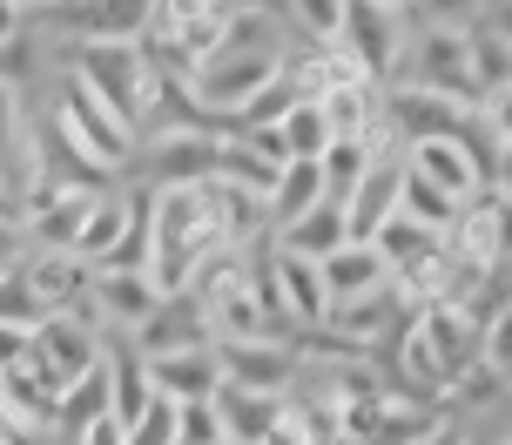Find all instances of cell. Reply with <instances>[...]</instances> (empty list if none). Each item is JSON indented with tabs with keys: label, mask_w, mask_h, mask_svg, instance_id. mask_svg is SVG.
Here are the masks:
<instances>
[{
	"label": "cell",
	"mask_w": 512,
	"mask_h": 445,
	"mask_svg": "<svg viewBox=\"0 0 512 445\" xmlns=\"http://www.w3.org/2000/svg\"><path fill=\"white\" fill-rule=\"evenodd\" d=\"M108 419V371L95 365L88 378H75L68 392L54 398V425H68V432H81V425H95Z\"/></svg>",
	"instance_id": "cell-24"
},
{
	"label": "cell",
	"mask_w": 512,
	"mask_h": 445,
	"mask_svg": "<svg viewBox=\"0 0 512 445\" xmlns=\"http://www.w3.org/2000/svg\"><path fill=\"white\" fill-rule=\"evenodd\" d=\"M324 196H331V189H324V169H317V162H283L277 189H270V236L290 230L297 216H310Z\"/></svg>",
	"instance_id": "cell-21"
},
{
	"label": "cell",
	"mask_w": 512,
	"mask_h": 445,
	"mask_svg": "<svg viewBox=\"0 0 512 445\" xmlns=\"http://www.w3.org/2000/svg\"><path fill=\"white\" fill-rule=\"evenodd\" d=\"M405 169L418 176V183H432L438 196H452L459 210L472 203V196H479V189H499V183H486V176H479V162L465 156L452 135H425V142H405Z\"/></svg>",
	"instance_id": "cell-10"
},
{
	"label": "cell",
	"mask_w": 512,
	"mask_h": 445,
	"mask_svg": "<svg viewBox=\"0 0 512 445\" xmlns=\"http://www.w3.org/2000/svg\"><path fill=\"white\" fill-rule=\"evenodd\" d=\"M398 183H405V142L384 135L378 149L364 156L358 183L344 189V236H351V243H371V230L398 210Z\"/></svg>",
	"instance_id": "cell-4"
},
{
	"label": "cell",
	"mask_w": 512,
	"mask_h": 445,
	"mask_svg": "<svg viewBox=\"0 0 512 445\" xmlns=\"http://www.w3.org/2000/svg\"><path fill=\"white\" fill-rule=\"evenodd\" d=\"M182 445H223V425H216V412L209 405H182Z\"/></svg>",
	"instance_id": "cell-29"
},
{
	"label": "cell",
	"mask_w": 512,
	"mask_h": 445,
	"mask_svg": "<svg viewBox=\"0 0 512 445\" xmlns=\"http://www.w3.org/2000/svg\"><path fill=\"white\" fill-rule=\"evenodd\" d=\"M216 176V129L209 122H176V129H155L149 149V189H189Z\"/></svg>",
	"instance_id": "cell-8"
},
{
	"label": "cell",
	"mask_w": 512,
	"mask_h": 445,
	"mask_svg": "<svg viewBox=\"0 0 512 445\" xmlns=\"http://www.w3.org/2000/svg\"><path fill=\"white\" fill-rule=\"evenodd\" d=\"M270 243H277V250H290V257L324 263V257L337 250V243H351V236H344V203H331V196H324L317 210H310V216H297L290 230H277Z\"/></svg>",
	"instance_id": "cell-20"
},
{
	"label": "cell",
	"mask_w": 512,
	"mask_h": 445,
	"mask_svg": "<svg viewBox=\"0 0 512 445\" xmlns=\"http://www.w3.org/2000/svg\"><path fill=\"white\" fill-rule=\"evenodd\" d=\"M209 412H216V425H223V445H256L270 425H277L283 398L270 392H236V385H216L209 392Z\"/></svg>",
	"instance_id": "cell-17"
},
{
	"label": "cell",
	"mask_w": 512,
	"mask_h": 445,
	"mask_svg": "<svg viewBox=\"0 0 512 445\" xmlns=\"http://www.w3.org/2000/svg\"><path fill=\"white\" fill-rule=\"evenodd\" d=\"M41 324H48V311L34 304V290L21 277V257L0 263V331H41Z\"/></svg>",
	"instance_id": "cell-25"
},
{
	"label": "cell",
	"mask_w": 512,
	"mask_h": 445,
	"mask_svg": "<svg viewBox=\"0 0 512 445\" xmlns=\"http://www.w3.org/2000/svg\"><path fill=\"white\" fill-rule=\"evenodd\" d=\"M149 365V392L169 398V405H209L216 392V358L209 351H162V358H142Z\"/></svg>",
	"instance_id": "cell-15"
},
{
	"label": "cell",
	"mask_w": 512,
	"mask_h": 445,
	"mask_svg": "<svg viewBox=\"0 0 512 445\" xmlns=\"http://www.w3.org/2000/svg\"><path fill=\"white\" fill-rule=\"evenodd\" d=\"M27 7H61V0H21V14H27Z\"/></svg>",
	"instance_id": "cell-33"
},
{
	"label": "cell",
	"mask_w": 512,
	"mask_h": 445,
	"mask_svg": "<svg viewBox=\"0 0 512 445\" xmlns=\"http://www.w3.org/2000/svg\"><path fill=\"white\" fill-rule=\"evenodd\" d=\"M182 405H169V398H149L142 405V419L122 425V445H182Z\"/></svg>",
	"instance_id": "cell-27"
},
{
	"label": "cell",
	"mask_w": 512,
	"mask_h": 445,
	"mask_svg": "<svg viewBox=\"0 0 512 445\" xmlns=\"http://www.w3.org/2000/svg\"><path fill=\"white\" fill-rule=\"evenodd\" d=\"M95 196H102V189H61L48 203H34V210L21 216V243H34V250H75L81 216H88Z\"/></svg>",
	"instance_id": "cell-16"
},
{
	"label": "cell",
	"mask_w": 512,
	"mask_h": 445,
	"mask_svg": "<svg viewBox=\"0 0 512 445\" xmlns=\"http://www.w3.org/2000/svg\"><path fill=\"white\" fill-rule=\"evenodd\" d=\"M122 236H128V196H95V203H88V216H81V236H75V250H68V257L95 270V263H102Z\"/></svg>",
	"instance_id": "cell-22"
},
{
	"label": "cell",
	"mask_w": 512,
	"mask_h": 445,
	"mask_svg": "<svg viewBox=\"0 0 512 445\" xmlns=\"http://www.w3.org/2000/svg\"><path fill=\"white\" fill-rule=\"evenodd\" d=\"M277 149L283 162H317L324 149H331V122H324V108L317 102H297L290 115L277 122Z\"/></svg>",
	"instance_id": "cell-23"
},
{
	"label": "cell",
	"mask_w": 512,
	"mask_h": 445,
	"mask_svg": "<svg viewBox=\"0 0 512 445\" xmlns=\"http://www.w3.org/2000/svg\"><path fill=\"white\" fill-rule=\"evenodd\" d=\"M216 250H230L223 216H216V189H149V277L162 284V297H176L189 284V270Z\"/></svg>",
	"instance_id": "cell-2"
},
{
	"label": "cell",
	"mask_w": 512,
	"mask_h": 445,
	"mask_svg": "<svg viewBox=\"0 0 512 445\" xmlns=\"http://www.w3.org/2000/svg\"><path fill=\"white\" fill-rule=\"evenodd\" d=\"M337 41L351 48V61H358L371 81H384L398 61H405V14H398L391 0H344Z\"/></svg>",
	"instance_id": "cell-7"
},
{
	"label": "cell",
	"mask_w": 512,
	"mask_h": 445,
	"mask_svg": "<svg viewBox=\"0 0 512 445\" xmlns=\"http://www.w3.org/2000/svg\"><path fill=\"white\" fill-rule=\"evenodd\" d=\"M75 445H122V425L95 419V425H81V432H75Z\"/></svg>",
	"instance_id": "cell-31"
},
{
	"label": "cell",
	"mask_w": 512,
	"mask_h": 445,
	"mask_svg": "<svg viewBox=\"0 0 512 445\" xmlns=\"http://www.w3.org/2000/svg\"><path fill=\"white\" fill-rule=\"evenodd\" d=\"M61 21H75V41H142L155 0H61Z\"/></svg>",
	"instance_id": "cell-13"
},
{
	"label": "cell",
	"mask_w": 512,
	"mask_h": 445,
	"mask_svg": "<svg viewBox=\"0 0 512 445\" xmlns=\"http://www.w3.org/2000/svg\"><path fill=\"white\" fill-rule=\"evenodd\" d=\"M418 445H472V432H465V425H452V419H438Z\"/></svg>",
	"instance_id": "cell-32"
},
{
	"label": "cell",
	"mask_w": 512,
	"mask_h": 445,
	"mask_svg": "<svg viewBox=\"0 0 512 445\" xmlns=\"http://www.w3.org/2000/svg\"><path fill=\"white\" fill-rule=\"evenodd\" d=\"M102 351L108 344L95 338V331H81V324H68V317H48V324L34 331V351H27V358H34V371L54 385V398H61L75 378H88V371L102 365Z\"/></svg>",
	"instance_id": "cell-9"
},
{
	"label": "cell",
	"mask_w": 512,
	"mask_h": 445,
	"mask_svg": "<svg viewBox=\"0 0 512 445\" xmlns=\"http://www.w3.org/2000/svg\"><path fill=\"white\" fill-rule=\"evenodd\" d=\"M216 358V385H236V392H270L283 398L297 385V351L290 338H236V344H209Z\"/></svg>",
	"instance_id": "cell-6"
},
{
	"label": "cell",
	"mask_w": 512,
	"mask_h": 445,
	"mask_svg": "<svg viewBox=\"0 0 512 445\" xmlns=\"http://www.w3.org/2000/svg\"><path fill=\"white\" fill-rule=\"evenodd\" d=\"M290 108H297V88H290V81H283V68H277V75H270V81H263V88L250 95V102L236 108L230 129H277Z\"/></svg>",
	"instance_id": "cell-26"
},
{
	"label": "cell",
	"mask_w": 512,
	"mask_h": 445,
	"mask_svg": "<svg viewBox=\"0 0 512 445\" xmlns=\"http://www.w3.org/2000/svg\"><path fill=\"white\" fill-rule=\"evenodd\" d=\"M48 129L61 135V142H68V156H81L88 169H95V176H102V183H108V176H115V169L128 162V149H135V129H128L122 115H108V108L95 102V95H88V88H81L75 75H61V81H54Z\"/></svg>",
	"instance_id": "cell-3"
},
{
	"label": "cell",
	"mask_w": 512,
	"mask_h": 445,
	"mask_svg": "<svg viewBox=\"0 0 512 445\" xmlns=\"http://www.w3.org/2000/svg\"><path fill=\"white\" fill-rule=\"evenodd\" d=\"M445 257L472 270V277H492V270H506V189H479L459 216H452V230H445Z\"/></svg>",
	"instance_id": "cell-5"
},
{
	"label": "cell",
	"mask_w": 512,
	"mask_h": 445,
	"mask_svg": "<svg viewBox=\"0 0 512 445\" xmlns=\"http://www.w3.org/2000/svg\"><path fill=\"white\" fill-rule=\"evenodd\" d=\"M128 344H135V351H142V358H162V351H209V317H203V304H196V297H162V304H155L149 311V324H142V331H128Z\"/></svg>",
	"instance_id": "cell-11"
},
{
	"label": "cell",
	"mask_w": 512,
	"mask_h": 445,
	"mask_svg": "<svg viewBox=\"0 0 512 445\" xmlns=\"http://www.w3.org/2000/svg\"><path fill=\"white\" fill-rule=\"evenodd\" d=\"M317 284H324V311L331 304H351V297H371V290H391V270L371 243H337L331 257L317 263Z\"/></svg>",
	"instance_id": "cell-14"
},
{
	"label": "cell",
	"mask_w": 512,
	"mask_h": 445,
	"mask_svg": "<svg viewBox=\"0 0 512 445\" xmlns=\"http://www.w3.org/2000/svg\"><path fill=\"white\" fill-rule=\"evenodd\" d=\"M102 371H108V419H115V425H135V419H142V405L155 398L142 351H135V344H115V351H102Z\"/></svg>",
	"instance_id": "cell-18"
},
{
	"label": "cell",
	"mask_w": 512,
	"mask_h": 445,
	"mask_svg": "<svg viewBox=\"0 0 512 445\" xmlns=\"http://www.w3.org/2000/svg\"><path fill=\"white\" fill-rule=\"evenodd\" d=\"M27 34V14H21V0H0V48H14Z\"/></svg>",
	"instance_id": "cell-30"
},
{
	"label": "cell",
	"mask_w": 512,
	"mask_h": 445,
	"mask_svg": "<svg viewBox=\"0 0 512 445\" xmlns=\"http://www.w3.org/2000/svg\"><path fill=\"white\" fill-rule=\"evenodd\" d=\"M88 277H95V311L108 331H142L149 311L162 304V284L149 270H88Z\"/></svg>",
	"instance_id": "cell-12"
},
{
	"label": "cell",
	"mask_w": 512,
	"mask_h": 445,
	"mask_svg": "<svg viewBox=\"0 0 512 445\" xmlns=\"http://www.w3.org/2000/svg\"><path fill=\"white\" fill-rule=\"evenodd\" d=\"M283 14L304 27L310 41H337V27H344V0H283Z\"/></svg>",
	"instance_id": "cell-28"
},
{
	"label": "cell",
	"mask_w": 512,
	"mask_h": 445,
	"mask_svg": "<svg viewBox=\"0 0 512 445\" xmlns=\"http://www.w3.org/2000/svg\"><path fill=\"white\" fill-rule=\"evenodd\" d=\"M283 14L277 7H256V0H236L230 27H223V41L189 68V108H196V122H209V129H230L236 108L250 102L263 81L283 68Z\"/></svg>",
	"instance_id": "cell-1"
},
{
	"label": "cell",
	"mask_w": 512,
	"mask_h": 445,
	"mask_svg": "<svg viewBox=\"0 0 512 445\" xmlns=\"http://www.w3.org/2000/svg\"><path fill=\"white\" fill-rule=\"evenodd\" d=\"M371 250L384 257L391 277H405V270H418V263H432L438 250H445V236L425 230V223H411V216H384L378 230H371Z\"/></svg>",
	"instance_id": "cell-19"
}]
</instances>
